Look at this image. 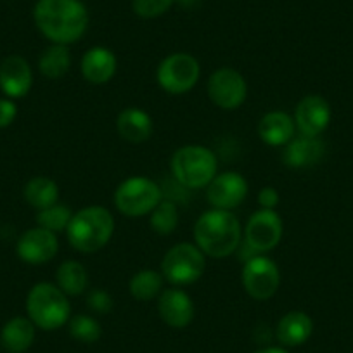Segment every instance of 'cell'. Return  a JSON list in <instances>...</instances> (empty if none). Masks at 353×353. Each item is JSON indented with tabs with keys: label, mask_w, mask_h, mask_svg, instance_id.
I'll return each instance as SVG.
<instances>
[{
	"label": "cell",
	"mask_w": 353,
	"mask_h": 353,
	"mask_svg": "<svg viewBox=\"0 0 353 353\" xmlns=\"http://www.w3.org/2000/svg\"><path fill=\"white\" fill-rule=\"evenodd\" d=\"M37 327L28 317H12L0 331V345L8 353H25L35 341Z\"/></svg>",
	"instance_id": "obj_22"
},
{
	"label": "cell",
	"mask_w": 353,
	"mask_h": 353,
	"mask_svg": "<svg viewBox=\"0 0 353 353\" xmlns=\"http://www.w3.org/2000/svg\"><path fill=\"white\" fill-rule=\"evenodd\" d=\"M117 130L123 141L142 144L152 135V118L141 108H125L117 117Z\"/></svg>",
	"instance_id": "obj_21"
},
{
	"label": "cell",
	"mask_w": 353,
	"mask_h": 353,
	"mask_svg": "<svg viewBox=\"0 0 353 353\" xmlns=\"http://www.w3.org/2000/svg\"><path fill=\"white\" fill-rule=\"evenodd\" d=\"M26 314L35 327L56 331L71 319V305L66 294L52 283H39L26 298Z\"/></svg>",
	"instance_id": "obj_5"
},
{
	"label": "cell",
	"mask_w": 353,
	"mask_h": 353,
	"mask_svg": "<svg viewBox=\"0 0 353 353\" xmlns=\"http://www.w3.org/2000/svg\"><path fill=\"white\" fill-rule=\"evenodd\" d=\"M113 298L104 290H92L87 296V307L94 314H110L113 310Z\"/></svg>",
	"instance_id": "obj_31"
},
{
	"label": "cell",
	"mask_w": 353,
	"mask_h": 353,
	"mask_svg": "<svg viewBox=\"0 0 353 353\" xmlns=\"http://www.w3.org/2000/svg\"><path fill=\"white\" fill-rule=\"evenodd\" d=\"M279 201H281L279 191H277L276 188H272V185H267V188H263L260 192H258V205H260V208L276 210L277 205H279Z\"/></svg>",
	"instance_id": "obj_32"
},
{
	"label": "cell",
	"mask_w": 353,
	"mask_h": 353,
	"mask_svg": "<svg viewBox=\"0 0 353 353\" xmlns=\"http://www.w3.org/2000/svg\"><path fill=\"white\" fill-rule=\"evenodd\" d=\"M163 199V188L148 176H128L117 188L113 196L118 212L130 219L145 216Z\"/></svg>",
	"instance_id": "obj_7"
},
{
	"label": "cell",
	"mask_w": 353,
	"mask_h": 353,
	"mask_svg": "<svg viewBox=\"0 0 353 353\" xmlns=\"http://www.w3.org/2000/svg\"><path fill=\"white\" fill-rule=\"evenodd\" d=\"M283 219L276 210L260 208L250 216L244 229L243 243L258 254L276 250L283 239Z\"/></svg>",
	"instance_id": "obj_11"
},
{
	"label": "cell",
	"mask_w": 353,
	"mask_h": 353,
	"mask_svg": "<svg viewBox=\"0 0 353 353\" xmlns=\"http://www.w3.org/2000/svg\"><path fill=\"white\" fill-rule=\"evenodd\" d=\"M205 269L206 254L194 243H179L165 253L159 272L172 286L182 288L201 279Z\"/></svg>",
	"instance_id": "obj_6"
},
{
	"label": "cell",
	"mask_w": 353,
	"mask_h": 353,
	"mask_svg": "<svg viewBox=\"0 0 353 353\" xmlns=\"http://www.w3.org/2000/svg\"><path fill=\"white\" fill-rule=\"evenodd\" d=\"M149 225L158 236H170L179 225V208L176 203L163 198L156 208L149 213Z\"/></svg>",
	"instance_id": "obj_27"
},
{
	"label": "cell",
	"mask_w": 353,
	"mask_h": 353,
	"mask_svg": "<svg viewBox=\"0 0 353 353\" xmlns=\"http://www.w3.org/2000/svg\"><path fill=\"white\" fill-rule=\"evenodd\" d=\"M172 179L188 191L206 189L219 173V159L212 149L188 144L176 149L170 159Z\"/></svg>",
	"instance_id": "obj_4"
},
{
	"label": "cell",
	"mask_w": 353,
	"mask_h": 353,
	"mask_svg": "<svg viewBox=\"0 0 353 353\" xmlns=\"http://www.w3.org/2000/svg\"><path fill=\"white\" fill-rule=\"evenodd\" d=\"M56 286L66 296H78L88 288V272L77 260H66L56 270Z\"/></svg>",
	"instance_id": "obj_23"
},
{
	"label": "cell",
	"mask_w": 353,
	"mask_h": 353,
	"mask_svg": "<svg viewBox=\"0 0 353 353\" xmlns=\"http://www.w3.org/2000/svg\"><path fill=\"white\" fill-rule=\"evenodd\" d=\"M293 120L300 135L319 137L331 123V106L322 96L310 94L296 104Z\"/></svg>",
	"instance_id": "obj_13"
},
{
	"label": "cell",
	"mask_w": 353,
	"mask_h": 353,
	"mask_svg": "<svg viewBox=\"0 0 353 353\" xmlns=\"http://www.w3.org/2000/svg\"><path fill=\"white\" fill-rule=\"evenodd\" d=\"M163 281H165V277L158 270L142 269L130 277L128 291H130L132 298H135L137 301L154 300L161 294Z\"/></svg>",
	"instance_id": "obj_26"
},
{
	"label": "cell",
	"mask_w": 353,
	"mask_h": 353,
	"mask_svg": "<svg viewBox=\"0 0 353 353\" xmlns=\"http://www.w3.org/2000/svg\"><path fill=\"white\" fill-rule=\"evenodd\" d=\"M33 21L50 43L70 46L85 35L90 18L81 0H39Z\"/></svg>",
	"instance_id": "obj_1"
},
{
	"label": "cell",
	"mask_w": 353,
	"mask_h": 353,
	"mask_svg": "<svg viewBox=\"0 0 353 353\" xmlns=\"http://www.w3.org/2000/svg\"><path fill=\"white\" fill-rule=\"evenodd\" d=\"M118 68V59L114 52L108 47H90L81 56L80 71L81 77L92 85H104L114 77Z\"/></svg>",
	"instance_id": "obj_18"
},
{
	"label": "cell",
	"mask_w": 353,
	"mask_h": 353,
	"mask_svg": "<svg viewBox=\"0 0 353 353\" xmlns=\"http://www.w3.org/2000/svg\"><path fill=\"white\" fill-rule=\"evenodd\" d=\"M243 227L232 212L208 210L194 223V244L212 258H227L239 250Z\"/></svg>",
	"instance_id": "obj_2"
},
{
	"label": "cell",
	"mask_w": 353,
	"mask_h": 353,
	"mask_svg": "<svg viewBox=\"0 0 353 353\" xmlns=\"http://www.w3.org/2000/svg\"><path fill=\"white\" fill-rule=\"evenodd\" d=\"M296 125L286 111H269L258 121V137L267 145L284 148L294 137Z\"/></svg>",
	"instance_id": "obj_20"
},
{
	"label": "cell",
	"mask_w": 353,
	"mask_h": 353,
	"mask_svg": "<svg viewBox=\"0 0 353 353\" xmlns=\"http://www.w3.org/2000/svg\"><path fill=\"white\" fill-rule=\"evenodd\" d=\"M158 314L168 327L184 329L194 319V303L184 290L173 286L158 296Z\"/></svg>",
	"instance_id": "obj_15"
},
{
	"label": "cell",
	"mask_w": 353,
	"mask_h": 353,
	"mask_svg": "<svg viewBox=\"0 0 353 353\" xmlns=\"http://www.w3.org/2000/svg\"><path fill=\"white\" fill-rule=\"evenodd\" d=\"M325 154V144L319 137H293L283 149V163L290 168L305 170L319 165Z\"/></svg>",
	"instance_id": "obj_17"
},
{
	"label": "cell",
	"mask_w": 353,
	"mask_h": 353,
	"mask_svg": "<svg viewBox=\"0 0 353 353\" xmlns=\"http://www.w3.org/2000/svg\"><path fill=\"white\" fill-rule=\"evenodd\" d=\"M175 0H132V11L142 19H154L166 14Z\"/></svg>",
	"instance_id": "obj_30"
},
{
	"label": "cell",
	"mask_w": 353,
	"mask_h": 353,
	"mask_svg": "<svg viewBox=\"0 0 353 353\" xmlns=\"http://www.w3.org/2000/svg\"><path fill=\"white\" fill-rule=\"evenodd\" d=\"M23 196L26 203L39 212L59 201V188L49 176H33L26 182Z\"/></svg>",
	"instance_id": "obj_24"
},
{
	"label": "cell",
	"mask_w": 353,
	"mask_h": 353,
	"mask_svg": "<svg viewBox=\"0 0 353 353\" xmlns=\"http://www.w3.org/2000/svg\"><path fill=\"white\" fill-rule=\"evenodd\" d=\"M254 353H290L284 346H265V348L256 350Z\"/></svg>",
	"instance_id": "obj_35"
},
{
	"label": "cell",
	"mask_w": 353,
	"mask_h": 353,
	"mask_svg": "<svg viewBox=\"0 0 353 353\" xmlns=\"http://www.w3.org/2000/svg\"><path fill=\"white\" fill-rule=\"evenodd\" d=\"M71 68V54L68 46L52 43L39 57V70L49 80H61Z\"/></svg>",
	"instance_id": "obj_25"
},
{
	"label": "cell",
	"mask_w": 353,
	"mask_h": 353,
	"mask_svg": "<svg viewBox=\"0 0 353 353\" xmlns=\"http://www.w3.org/2000/svg\"><path fill=\"white\" fill-rule=\"evenodd\" d=\"M59 250V241L57 234L42 227H33L28 229L18 241L16 253L25 263L30 265H43L49 263Z\"/></svg>",
	"instance_id": "obj_14"
},
{
	"label": "cell",
	"mask_w": 353,
	"mask_h": 353,
	"mask_svg": "<svg viewBox=\"0 0 353 353\" xmlns=\"http://www.w3.org/2000/svg\"><path fill=\"white\" fill-rule=\"evenodd\" d=\"M201 66L198 59L188 52H173L159 63L156 81L163 92L170 96H184L198 85Z\"/></svg>",
	"instance_id": "obj_8"
},
{
	"label": "cell",
	"mask_w": 353,
	"mask_h": 353,
	"mask_svg": "<svg viewBox=\"0 0 353 353\" xmlns=\"http://www.w3.org/2000/svg\"><path fill=\"white\" fill-rule=\"evenodd\" d=\"M71 216H73V212L66 205L56 203V205L49 206V208L37 212V225L46 230H50L54 234L66 232L68 225L71 222Z\"/></svg>",
	"instance_id": "obj_28"
},
{
	"label": "cell",
	"mask_w": 353,
	"mask_h": 353,
	"mask_svg": "<svg viewBox=\"0 0 353 353\" xmlns=\"http://www.w3.org/2000/svg\"><path fill=\"white\" fill-rule=\"evenodd\" d=\"M314 332V321L301 310H291L281 317L276 327V338L284 348H294L310 339Z\"/></svg>",
	"instance_id": "obj_19"
},
{
	"label": "cell",
	"mask_w": 353,
	"mask_h": 353,
	"mask_svg": "<svg viewBox=\"0 0 353 353\" xmlns=\"http://www.w3.org/2000/svg\"><path fill=\"white\" fill-rule=\"evenodd\" d=\"M33 85V71L21 56H8L0 63V88L9 99H21Z\"/></svg>",
	"instance_id": "obj_16"
},
{
	"label": "cell",
	"mask_w": 353,
	"mask_h": 353,
	"mask_svg": "<svg viewBox=\"0 0 353 353\" xmlns=\"http://www.w3.org/2000/svg\"><path fill=\"white\" fill-rule=\"evenodd\" d=\"M175 4H179L185 11H196L201 8L203 0H175Z\"/></svg>",
	"instance_id": "obj_34"
},
{
	"label": "cell",
	"mask_w": 353,
	"mask_h": 353,
	"mask_svg": "<svg viewBox=\"0 0 353 353\" xmlns=\"http://www.w3.org/2000/svg\"><path fill=\"white\" fill-rule=\"evenodd\" d=\"M18 108L12 99H0V128H6L14 121Z\"/></svg>",
	"instance_id": "obj_33"
},
{
	"label": "cell",
	"mask_w": 353,
	"mask_h": 353,
	"mask_svg": "<svg viewBox=\"0 0 353 353\" xmlns=\"http://www.w3.org/2000/svg\"><path fill=\"white\" fill-rule=\"evenodd\" d=\"M114 234V219L104 206L90 205L73 213L66 229L68 243L80 253H97L108 246Z\"/></svg>",
	"instance_id": "obj_3"
},
{
	"label": "cell",
	"mask_w": 353,
	"mask_h": 353,
	"mask_svg": "<svg viewBox=\"0 0 353 353\" xmlns=\"http://www.w3.org/2000/svg\"><path fill=\"white\" fill-rule=\"evenodd\" d=\"M248 181L239 172L216 173V176L206 185V199L215 210L232 212L248 196Z\"/></svg>",
	"instance_id": "obj_12"
},
{
	"label": "cell",
	"mask_w": 353,
	"mask_h": 353,
	"mask_svg": "<svg viewBox=\"0 0 353 353\" xmlns=\"http://www.w3.org/2000/svg\"><path fill=\"white\" fill-rule=\"evenodd\" d=\"M68 329H70V334L74 341L85 343V345H92V343L99 341L101 334H103L99 321L87 314L74 315L73 319H70Z\"/></svg>",
	"instance_id": "obj_29"
},
{
	"label": "cell",
	"mask_w": 353,
	"mask_h": 353,
	"mask_svg": "<svg viewBox=\"0 0 353 353\" xmlns=\"http://www.w3.org/2000/svg\"><path fill=\"white\" fill-rule=\"evenodd\" d=\"M210 101L223 111L239 110L248 97V81L234 68H219L206 83Z\"/></svg>",
	"instance_id": "obj_10"
},
{
	"label": "cell",
	"mask_w": 353,
	"mask_h": 353,
	"mask_svg": "<svg viewBox=\"0 0 353 353\" xmlns=\"http://www.w3.org/2000/svg\"><path fill=\"white\" fill-rule=\"evenodd\" d=\"M241 283L253 300H270L281 286L279 267L267 254H254L253 258L244 261Z\"/></svg>",
	"instance_id": "obj_9"
}]
</instances>
